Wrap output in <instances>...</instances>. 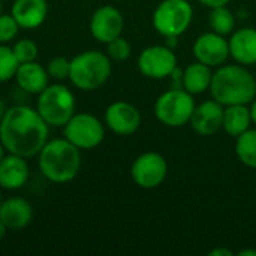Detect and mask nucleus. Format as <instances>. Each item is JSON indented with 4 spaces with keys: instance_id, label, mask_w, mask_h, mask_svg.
<instances>
[{
    "instance_id": "f257e3e1",
    "label": "nucleus",
    "mask_w": 256,
    "mask_h": 256,
    "mask_svg": "<svg viewBox=\"0 0 256 256\" xmlns=\"http://www.w3.org/2000/svg\"><path fill=\"white\" fill-rule=\"evenodd\" d=\"M48 134V123L38 110L26 105L8 108L0 122V142L4 150L24 159L39 154Z\"/></svg>"
},
{
    "instance_id": "f03ea898",
    "label": "nucleus",
    "mask_w": 256,
    "mask_h": 256,
    "mask_svg": "<svg viewBox=\"0 0 256 256\" xmlns=\"http://www.w3.org/2000/svg\"><path fill=\"white\" fill-rule=\"evenodd\" d=\"M210 93L224 106L249 105L256 98V80L243 64H222L212 76Z\"/></svg>"
},
{
    "instance_id": "7ed1b4c3",
    "label": "nucleus",
    "mask_w": 256,
    "mask_h": 256,
    "mask_svg": "<svg viewBox=\"0 0 256 256\" xmlns=\"http://www.w3.org/2000/svg\"><path fill=\"white\" fill-rule=\"evenodd\" d=\"M39 170L45 178L54 183L74 180L81 170L80 148L66 138L46 141L39 152Z\"/></svg>"
},
{
    "instance_id": "20e7f679",
    "label": "nucleus",
    "mask_w": 256,
    "mask_h": 256,
    "mask_svg": "<svg viewBox=\"0 0 256 256\" xmlns=\"http://www.w3.org/2000/svg\"><path fill=\"white\" fill-rule=\"evenodd\" d=\"M111 70L112 68L108 54L90 50L80 52L70 60L69 80L76 88L93 92L110 80Z\"/></svg>"
},
{
    "instance_id": "39448f33",
    "label": "nucleus",
    "mask_w": 256,
    "mask_h": 256,
    "mask_svg": "<svg viewBox=\"0 0 256 256\" xmlns=\"http://www.w3.org/2000/svg\"><path fill=\"white\" fill-rule=\"evenodd\" d=\"M36 110L48 126H64L75 114L74 93L63 84L48 86L39 93Z\"/></svg>"
},
{
    "instance_id": "423d86ee",
    "label": "nucleus",
    "mask_w": 256,
    "mask_h": 256,
    "mask_svg": "<svg viewBox=\"0 0 256 256\" xmlns=\"http://www.w3.org/2000/svg\"><path fill=\"white\" fill-rule=\"evenodd\" d=\"M194 9L188 0H162L153 12V27L165 38H178L192 24Z\"/></svg>"
},
{
    "instance_id": "0eeeda50",
    "label": "nucleus",
    "mask_w": 256,
    "mask_h": 256,
    "mask_svg": "<svg viewBox=\"0 0 256 256\" xmlns=\"http://www.w3.org/2000/svg\"><path fill=\"white\" fill-rule=\"evenodd\" d=\"M195 106L194 94L184 88L172 87L156 99L154 116L168 128H182L190 122Z\"/></svg>"
},
{
    "instance_id": "6e6552de",
    "label": "nucleus",
    "mask_w": 256,
    "mask_h": 256,
    "mask_svg": "<svg viewBox=\"0 0 256 256\" xmlns=\"http://www.w3.org/2000/svg\"><path fill=\"white\" fill-rule=\"evenodd\" d=\"M64 138L80 150L96 148L105 138V128L99 118L88 112L74 114L64 124Z\"/></svg>"
},
{
    "instance_id": "1a4fd4ad",
    "label": "nucleus",
    "mask_w": 256,
    "mask_h": 256,
    "mask_svg": "<svg viewBox=\"0 0 256 256\" xmlns=\"http://www.w3.org/2000/svg\"><path fill=\"white\" fill-rule=\"evenodd\" d=\"M166 174V159L156 152H147L140 154L130 166V177L134 183L141 189L147 190L159 188L165 182Z\"/></svg>"
},
{
    "instance_id": "9d476101",
    "label": "nucleus",
    "mask_w": 256,
    "mask_h": 256,
    "mask_svg": "<svg viewBox=\"0 0 256 256\" xmlns=\"http://www.w3.org/2000/svg\"><path fill=\"white\" fill-rule=\"evenodd\" d=\"M177 68V57L174 51L164 45L147 46L138 57L140 72L150 80H164L170 76Z\"/></svg>"
},
{
    "instance_id": "9b49d317",
    "label": "nucleus",
    "mask_w": 256,
    "mask_h": 256,
    "mask_svg": "<svg viewBox=\"0 0 256 256\" xmlns=\"http://www.w3.org/2000/svg\"><path fill=\"white\" fill-rule=\"evenodd\" d=\"M192 51L196 62H201L210 68H219L225 64L228 57H231L228 39L214 32L202 33L195 40Z\"/></svg>"
},
{
    "instance_id": "f8f14e48",
    "label": "nucleus",
    "mask_w": 256,
    "mask_h": 256,
    "mask_svg": "<svg viewBox=\"0 0 256 256\" xmlns=\"http://www.w3.org/2000/svg\"><path fill=\"white\" fill-rule=\"evenodd\" d=\"M123 27L124 20L122 12L111 4L98 8L90 18V33L98 42L102 44H108L122 36Z\"/></svg>"
},
{
    "instance_id": "ddd939ff",
    "label": "nucleus",
    "mask_w": 256,
    "mask_h": 256,
    "mask_svg": "<svg viewBox=\"0 0 256 256\" xmlns=\"http://www.w3.org/2000/svg\"><path fill=\"white\" fill-rule=\"evenodd\" d=\"M105 123L116 135L128 136L135 134L141 126L140 110L124 100L112 102L105 111Z\"/></svg>"
},
{
    "instance_id": "4468645a",
    "label": "nucleus",
    "mask_w": 256,
    "mask_h": 256,
    "mask_svg": "<svg viewBox=\"0 0 256 256\" xmlns=\"http://www.w3.org/2000/svg\"><path fill=\"white\" fill-rule=\"evenodd\" d=\"M224 111L225 106L220 105L218 100H206L195 106L189 123L198 135L212 136L222 129Z\"/></svg>"
},
{
    "instance_id": "2eb2a0df",
    "label": "nucleus",
    "mask_w": 256,
    "mask_h": 256,
    "mask_svg": "<svg viewBox=\"0 0 256 256\" xmlns=\"http://www.w3.org/2000/svg\"><path fill=\"white\" fill-rule=\"evenodd\" d=\"M230 56L243 66L256 64V28L243 27L232 32L228 39Z\"/></svg>"
},
{
    "instance_id": "dca6fc26",
    "label": "nucleus",
    "mask_w": 256,
    "mask_h": 256,
    "mask_svg": "<svg viewBox=\"0 0 256 256\" xmlns=\"http://www.w3.org/2000/svg\"><path fill=\"white\" fill-rule=\"evenodd\" d=\"M28 165L24 158L16 154L4 156L0 160V188L6 190L21 189L28 180Z\"/></svg>"
},
{
    "instance_id": "f3484780",
    "label": "nucleus",
    "mask_w": 256,
    "mask_h": 256,
    "mask_svg": "<svg viewBox=\"0 0 256 256\" xmlns=\"http://www.w3.org/2000/svg\"><path fill=\"white\" fill-rule=\"evenodd\" d=\"M48 14L46 0H15L12 4V16L21 28L39 27Z\"/></svg>"
},
{
    "instance_id": "a211bd4d",
    "label": "nucleus",
    "mask_w": 256,
    "mask_h": 256,
    "mask_svg": "<svg viewBox=\"0 0 256 256\" xmlns=\"http://www.w3.org/2000/svg\"><path fill=\"white\" fill-rule=\"evenodd\" d=\"M0 219L8 230H22L33 219V207L24 198H9L0 206Z\"/></svg>"
},
{
    "instance_id": "6ab92c4d",
    "label": "nucleus",
    "mask_w": 256,
    "mask_h": 256,
    "mask_svg": "<svg viewBox=\"0 0 256 256\" xmlns=\"http://www.w3.org/2000/svg\"><path fill=\"white\" fill-rule=\"evenodd\" d=\"M48 72L46 69L36 63V62H27V63H20L15 80L24 92L30 94H39L48 87Z\"/></svg>"
},
{
    "instance_id": "aec40b11",
    "label": "nucleus",
    "mask_w": 256,
    "mask_h": 256,
    "mask_svg": "<svg viewBox=\"0 0 256 256\" xmlns=\"http://www.w3.org/2000/svg\"><path fill=\"white\" fill-rule=\"evenodd\" d=\"M212 76L213 72L210 66L201 62L190 63L183 72V88L194 96L202 94L207 90H210Z\"/></svg>"
},
{
    "instance_id": "412c9836",
    "label": "nucleus",
    "mask_w": 256,
    "mask_h": 256,
    "mask_svg": "<svg viewBox=\"0 0 256 256\" xmlns=\"http://www.w3.org/2000/svg\"><path fill=\"white\" fill-rule=\"evenodd\" d=\"M250 123H252V116H250V108H248V105L225 106L222 129L230 136L234 138L240 136L243 132L250 129Z\"/></svg>"
},
{
    "instance_id": "4be33fe9",
    "label": "nucleus",
    "mask_w": 256,
    "mask_h": 256,
    "mask_svg": "<svg viewBox=\"0 0 256 256\" xmlns=\"http://www.w3.org/2000/svg\"><path fill=\"white\" fill-rule=\"evenodd\" d=\"M236 154L243 165L256 170V129H248L236 138Z\"/></svg>"
},
{
    "instance_id": "5701e85b",
    "label": "nucleus",
    "mask_w": 256,
    "mask_h": 256,
    "mask_svg": "<svg viewBox=\"0 0 256 256\" xmlns=\"http://www.w3.org/2000/svg\"><path fill=\"white\" fill-rule=\"evenodd\" d=\"M208 24L212 27V32L226 36L234 32L236 18H234V14L226 6H219V8L212 9L210 16H208Z\"/></svg>"
},
{
    "instance_id": "b1692460",
    "label": "nucleus",
    "mask_w": 256,
    "mask_h": 256,
    "mask_svg": "<svg viewBox=\"0 0 256 256\" xmlns=\"http://www.w3.org/2000/svg\"><path fill=\"white\" fill-rule=\"evenodd\" d=\"M20 62L16 60L14 50L0 44V82L9 81L15 76Z\"/></svg>"
},
{
    "instance_id": "393cba45",
    "label": "nucleus",
    "mask_w": 256,
    "mask_h": 256,
    "mask_svg": "<svg viewBox=\"0 0 256 256\" xmlns=\"http://www.w3.org/2000/svg\"><path fill=\"white\" fill-rule=\"evenodd\" d=\"M130 52H132V48H130V44L118 36L116 39H112L111 42L106 44V54L110 58L116 60V62H124L130 57Z\"/></svg>"
},
{
    "instance_id": "a878e982",
    "label": "nucleus",
    "mask_w": 256,
    "mask_h": 256,
    "mask_svg": "<svg viewBox=\"0 0 256 256\" xmlns=\"http://www.w3.org/2000/svg\"><path fill=\"white\" fill-rule=\"evenodd\" d=\"M14 54L20 63H27V62H34L38 57V45L30 40V39H21L18 40L14 46Z\"/></svg>"
},
{
    "instance_id": "bb28decb",
    "label": "nucleus",
    "mask_w": 256,
    "mask_h": 256,
    "mask_svg": "<svg viewBox=\"0 0 256 256\" xmlns=\"http://www.w3.org/2000/svg\"><path fill=\"white\" fill-rule=\"evenodd\" d=\"M70 70V62L66 57H54L50 60L46 66V72L54 80H64L69 78Z\"/></svg>"
},
{
    "instance_id": "cd10ccee",
    "label": "nucleus",
    "mask_w": 256,
    "mask_h": 256,
    "mask_svg": "<svg viewBox=\"0 0 256 256\" xmlns=\"http://www.w3.org/2000/svg\"><path fill=\"white\" fill-rule=\"evenodd\" d=\"M20 24L16 22V20L12 15H2L0 14V44H6L9 40H12L18 30H20Z\"/></svg>"
},
{
    "instance_id": "c85d7f7f",
    "label": "nucleus",
    "mask_w": 256,
    "mask_h": 256,
    "mask_svg": "<svg viewBox=\"0 0 256 256\" xmlns=\"http://www.w3.org/2000/svg\"><path fill=\"white\" fill-rule=\"evenodd\" d=\"M198 2H200L202 6L213 9V8H219V6H226L231 0H198Z\"/></svg>"
},
{
    "instance_id": "c756f323",
    "label": "nucleus",
    "mask_w": 256,
    "mask_h": 256,
    "mask_svg": "<svg viewBox=\"0 0 256 256\" xmlns=\"http://www.w3.org/2000/svg\"><path fill=\"white\" fill-rule=\"evenodd\" d=\"M210 256H234V252L230 250V249H225V248H216L213 250L208 252Z\"/></svg>"
},
{
    "instance_id": "7c9ffc66",
    "label": "nucleus",
    "mask_w": 256,
    "mask_h": 256,
    "mask_svg": "<svg viewBox=\"0 0 256 256\" xmlns=\"http://www.w3.org/2000/svg\"><path fill=\"white\" fill-rule=\"evenodd\" d=\"M250 116H252V123L256 124V98L250 102Z\"/></svg>"
},
{
    "instance_id": "2f4dec72",
    "label": "nucleus",
    "mask_w": 256,
    "mask_h": 256,
    "mask_svg": "<svg viewBox=\"0 0 256 256\" xmlns=\"http://www.w3.org/2000/svg\"><path fill=\"white\" fill-rule=\"evenodd\" d=\"M238 256H256V249H244V250H240Z\"/></svg>"
},
{
    "instance_id": "473e14b6",
    "label": "nucleus",
    "mask_w": 256,
    "mask_h": 256,
    "mask_svg": "<svg viewBox=\"0 0 256 256\" xmlns=\"http://www.w3.org/2000/svg\"><path fill=\"white\" fill-rule=\"evenodd\" d=\"M6 231H8V226L3 224V220L0 219V240L4 237V234H6Z\"/></svg>"
},
{
    "instance_id": "72a5a7b5",
    "label": "nucleus",
    "mask_w": 256,
    "mask_h": 256,
    "mask_svg": "<svg viewBox=\"0 0 256 256\" xmlns=\"http://www.w3.org/2000/svg\"><path fill=\"white\" fill-rule=\"evenodd\" d=\"M6 106H4V102L0 99V122H2V118H3V116H4V112H6Z\"/></svg>"
},
{
    "instance_id": "f704fd0d",
    "label": "nucleus",
    "mask_w": 256,
    "mask_h": 256,
    "mask_svg": "<svg viewBox=\"0 0 256 256\" xmlns=\"http://www.w3.org/2000/svg\"><path fill=\"white\" fill-rule=\"evenodd\" d=\"M4 158V147H3V144L0 142V160Z\"/></svg>"
},
{
    "instance_id": "c9c22d12",
    "label": "nucleus",
    "mask_w": 256,
    "mask_h": 256,
    "mask_svg": "<svg viewBox=\"0 0 256 256\" xmlns=\"http://www.w3.org/2000/svg\"><path fill=\"white\" fill-rule=\"evenodd\" d=\"M2 202H3V201H2V192H0V206H2Z\"/></svg>"
},
{
    "instance_id": "e433bc0d",
    "label": "nucleus",
    "mask_w": 256,
    "mask_h": 256,
    "mask_svg": "<svg viewBox=\"0 0 256 256\" xmlns=\"http://www.w3.org/2000/svg\"><path fill=\"white\" fill-rule=\"evenodd\" d=\"M0 14H2V4H0Z\"/></svg>"
},
{
    "instance_id": "4c0bfd02",
    "label": "nucleus",
    "mask_w": 256,
    "mask_h": 256,
    "mask_svg": "<svg viewBox=\"0 0 256 256\" xmlns=\"http://www.w3.org/2000/svg\"><path fill=\"white\" fill-rule=\"evenodd\" d=\"M255 2H256V0H255Z\"/></svg>"
}]
</instances>
